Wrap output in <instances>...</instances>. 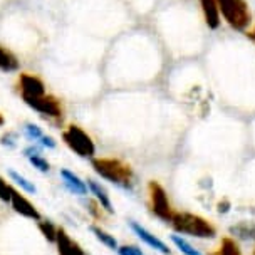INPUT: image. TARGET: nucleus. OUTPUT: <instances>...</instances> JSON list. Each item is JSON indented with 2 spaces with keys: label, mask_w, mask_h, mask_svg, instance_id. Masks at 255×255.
<instances>
[{
  "label": "nucleus",
  "mask_w": 255,
  "mask_h": 255,
  "mask_svg": "<svg viewBox=\"0 0 255 255\" xmlns=\"http://www.w3.org/2000/svg\"><path fill=\"white\" fill-rule=\"evenodd\" d=\"M91 165L96 175L101 176L103 180L109 181L111 185L118 186L123 191L133 193L136 186L134 171L128 163L120 158H93Z\"/></svg>",
  "instance_id": "1"
},
{
  "label": "nucleus",
  "mask_w": 255,
  "mask_h": 255,
  "mask_svg": "<svg viewBox=\"0 0 255 255\" xmlns=\"http://www.w3.org/2000/svg\"><path fill=\"white\" fill-rule=\"evenodd\" d=\"M168 225L171 227L176 234L183 237H193V239H213L217 235V227L210 220L190 212H176L173 213L171 220Z\"/></svg>",
  "instance_id": "2"
},
{
  "label": "nucleus",
  "mask_w": 255,
  "mask_h": 255,
  "mask_svg": "<svg viewBox=\"0 0 255 255\" xmlns=\"http://www.w3.org/2000/svg\"><path fill=\"white\" fill-rule=\"evenodd\" d=\"M222 19L232 29L239 32H247L252 25V12L247 0H217Z\"/></svg>",
  "instance_id": "3"
},
{
  "label": "nucleus",
  "mask_w": 255,
  "mask_h": 255,
  "mask_svg": "<svg viewBox=\"0 0 255 255\" xmlns=\"http://www.w3.org/2000/svg\"><path fill=\"white\" fill-rule=\"evenodd\" d=\"M62 141H64V144L79 158H84V159L96 158L94 141L81 126H77V125L67 126L66 129L62 131Z\"/></svg>",
  "instance_id": "4"
},
{
  "label": "nucleus",
  "mask_w": 255,
  "mask_h": 255,
  "mask_svg": "<svg viewBox=\"0 0 255 255\" xmlns=\"http://www.w3.org/2000/svg\"><path fill=\"white\" fill-rule=\"evenodd\" d=\"M148 198H149V210L161 222L170 223L175 208L171 207V202L168 198L166 190L156 181H149L148 185Z\"/></svg>",
  "instance_id": "5"
},
{
  "label": "nucleus",
  "mask_w": 255,
  "mask_h": 255,
  "mask_svg": "<svg viewBox=\"0 0 255 255\" xmlns=\"http://www.w3.org/2000/svg\"><path fill=\"white\" fill-rule=\"evenodd\" d=\"M24 103L30 109H34L35 113H39L42 118H45V120L59 121V120H62V116H64L61 101L51 94H45L42 98H35V99H27Z\"/></svg>",
  "instance_id": "6"
},
{
  "label": "nucleus",
  "mask_w": 255,
  "mask_h": 255,
  "mask_svg": "<svg viewBox=\"0 0 255 255\" xmlns=\"http://www.w3.org/2000/svg\"><path fill=\"white\" fill-rule=\"evenodd\" d=\"M19 91L22 101L42 98V96L47 94V88H45L44 81L37 76L29 74V72H24V74L19 76Z\"/></svg>",
  "instance_id": "7"
},
{
  "label": "nucleus",
  "mask_w": 255,
  "mask_h": 255,
  "mask_svg": "<svg viewBox=\"0 0 255 255\" xmlns=\"http://www.w3.org/2000/svg\"><path fill=\"white\" fill-rule=\"evenodd\" d=\"M129 229L133 230V234L138 237L143 244H146L149 249H153L154 252H158L159 255H171V249L168 247L166 242H163L159 237H156L154 234H151L148 229H144L141 223L131 220L129 222Z\"/></svg>",
  "instance_id": "8"
},
{
  "label": "nucleus",
  "mask_w": 255,
  "mask_h": 255,
  "mask_svg": "<svg viewBox=\"0 0 255 255\" xmlns=\"http://www.w3.org/2000/svg\"><path fill=\"white\" fill-rule=\"evenodd\" d=\"M10 205L13 208V212H17L19 215L29 218V220H34V222H39L42 215L39 213L37 208L34 207V203L30 202L25 195L19 193L17 190L12 191V197H10Z\"/></svg>",
  "instance_id": "9"
},
{
  "label": "nucleus",
  "mask_w": 255,
  "mask_h": 255,
  "mask_svg": "<svg viewBox=\"0 0 255 255\" xmlns=\"http://www.w3.org/2000/svg\"><path fill=\"white\" fill-rule=\"evenodd\" d=\"M59 175H61L64 188L69 191V193L76 195V197H81V198L88 197V195H89L88 183H86L84 180H81L74 171L67 170V168H62V170L59 171Z\"/></svg>",
  "instance_id": "10"
},
{
  "label": "nucleus",
  "mask_w": 255,
  "mask_h": 255,
  "mask_svg": "<svg viewBox=\"0 0 255 255\" xmlns=\"http://www.w3.org/2000/svg\"><path fill=\"white\" fill-rule=\"evenodd\" d=\"M86 183H88V188H89V195H93V198L96 202L99 203V207L103 208L106 213H115V208H113V202H111V197L108 195L106 188L99 183V181H96L93 178H88L86 180Z\"/></svg>",
  "instance_id": "11"
},
{
  "label": "nucleus",
  "mask_w": 255,
  "mask_h": 255,
  "mask_svg": "<svg viewBox=\"0 0 255 255\" xmlns=\"http://www.w3.org/2000/svg\"><path fill=\"white\" fill-rule=\"evenodd\" d=\"M57 245V252L59 255H88L84 252V249L81 247L76 240H72L69 235L66 234L64 229H59L57 230V235H56V242Z\"/></svg>",
  "instance_id": "12"
},
{
  "label": "nucleus",
  "mask_w": 255,
  "mask_h": 255,
  "mask_svg": "<svg viewBox=\"0 0 255 255\" xmlns=\"http://www.w3.org/2000/svg\"><path fill=\"white\" fill-rule=\"evenodd\" d=\"M200 7H202V13L205 24L208 25V29L217 30L222 25V15L218 10L217 0H200Z\"/></svg>",
  "instance_id": "13"
},
{
  "label": "nucleus",
  "mask_w": 255,
  "mask_h": 255,
  "mask_svg": "<svg viewBox=\"0 0 255 255\" xmlns=\"http://www.w3.org/2000/svg\"><path fill=\"white\" fill-rule=\"evenodd\" d=\"M19 69H20V62L15 54L10 49L0 45V72L12 74V72H17Z\"/></svg>",
  "instance_id": "14"
},
{
  "label": "nucleus",
  "mask_w": 255,
  "mask_h": 255,
  "mask_svg": "<svg viewBox=\"0 0 255 255\" xmlns=\"http://www.w3.org/2000/svg\"><path fill=\"white\" fill-rule=\"evenodd\" d=\"M208 255H244V254H242V249H240V245L237 244L235 239H232V237H225V239L220 240L218 247L215 250H212Z\"/></svg>",
  "instance_id": "15"
},
{
  "label": "nucleus",
  "mask_w": 255,
  "mask_h": 255,
  "mask_svg": "<svg viewBox=\"0 0 255 255\" xmlns=\"http://www.w3.org/2000/svg\"><path fill=\"white\" fill-rule=\"evenodd\" d=\"M89 229H91V234L96 237V240H98V242H101L104 247H108L109 250H118V249H120V244H118V240L115 239V235H111L109 232H106L103 227L91 225Z\"/></svg>",
  "instance_id": "16"
},
{
  "label": "nucleus",
  "mask_w": 255,
  "mask_h": 255,
  "mask_svg": "<svg viewBox=\"0 0 255 255\" xmlns=\"http://www.w3.org/2000/svg\"><path fill=\"white\" fill-rule=\"evenodd\" d=\"M8 178H10L17 186H20V190L25 191V193H29V195H35V193H37V186L34 185V181H30L29 178H25V176L20 175L19 171L8 170Z\"/></svg>",
  "instance_id": "17"
},
{
  "label": "nucleus",
  "mask_w": 255,
  "mask_h": 255,
  "mask_svg": "<svg viewBox=\"0 0 255 255\" xmlns=\"http://www.w3.org/2000/svg\"><path fill=\"white\" fill-rule=\"evenodd\" d=\"M171 244L175 245V247L180 250V254H183V255H203L198 249H195L193 245L180 234L171 235Z\"/></svg>",
  "instance_id": "18"
},
{
  "label": "nucleus",
  "mask_w": 255,
  "mask_h": 255,
  "mask_svg": "<svg viewBox=\"0 0 255 255\" xmlns=\"http://www.w3.org/2000/svg\"><path fill=\"white\" fill-rule=\"evenodd\" d=\"M22 136L29 141V143H39V139L44 136L42 128L39 125H34V123H25L24 128H22Z\"/></svg>",
  "instance_id": "19"
},
{
  "label": "nucleus",
  "mask_w": 255,
  "mask_h": 255,
  "mask_svg": "<svg viewBox=\"0 0 255 255\" xmlns=\"http://www.w3.org/2000/svg\"><path fill=\"white\" fill-rule=\"evenodd\" d=\"M37 225H39L40 234H42L49 242H56V235H57V230H59V227L56 225V223H54L52 220H47V218H40V220L37 222Z\"/></svg>",
  "instance_id": "20"
},
{
  "label": "nucleus",
  "mask_w": 255,
  "mask_h": 255,
  "mask_svg": "<svg viewBox=\"0 0 255 255\" xmlns=\"http://www.w3.org/2000/svg\"><path fill=\"white\" fill-rule=\"evenodd\" d=\"M232 234H237V237H242V239L249 240V239H255V225L252 223H240V225H237L232 229Z\"/></svg>",
  "instance_id": "21"
},
{
  "label": "nucleus",
  "mask_w": 255,
  "mask_h": 255,
  "mask_svg": "<svg viewBox=\"0 0 255 255\" xmlns=\"http://www.w3.org/2000/svg\"><path fill=\"white\" fill-rule=\"evenodd\" d=\"M81 203H83L84 207H86V212H88L91 217L99 218V217L103 215V212H104V210H103L101 207H99V203L96 202L94 198L91 200V198H88V197H83V200H81Z\"/></svg>",
  "instance_id": "22"
},
{
  "label": "nucleus",
  "mask_w": 255,
  "mask_h": 255,
  "mask_svg": "<svg viewBox=\"0 0 255 255\" xmlns=\"http://www.w3.org/2000/svg\"><path fill=\"white\" fill-rule=\"evenodd\" d=\"M29 163L40 173H49V171H51V163H49L47 159L42 156V154H37V156L29 158Z\"/></svg>",
  "instance_id": "23"
},
{
  "label": "nucleus",
  "mask_w": 255,
  "mask_h": 255,
  "mask_svg": "<svg viewBox=\"0 0 255 255\" xmlns=\"http://www.w3.org/2000/svg\"><path fill=\"white\" fill-rule=\"evenodd\" d=\"M0 144L7 149L17 148V144H19V134H17L15 131H7V133L0 138Z\"/></svg>",
  "instance_id": "24"
},
{
  "label": "nucleus",
  "mask_w": 255,
  "mask_h": 255,
  "mask_svg": "<svg viewBox=\"0 0 255 255\" xmlns=\"http://www.w3.org/2000/svg\"><path fill=\"white\" fill-rule=\"evenodd\" d=\"M12 191H13V188L10 186V183H7V181L0 176V200H2L3 203H10Z\"/></svg>",
  "instance_id": "25"
},
{
  "label": "nucleus",
  "mask_w": 255,
  "mask_h": 255,
  "mask_svg": "<svg viewBox=\"0 0 255 255\" xmlns=\"http://www.w3.org/2000/svg\"><path fill=\"white\" fill-rule=\"evenodd\" d=\"M118 255H144L138 245H120V249L116 250Z\"/></svg>",
  "instance_id": "26"
},
{
  "label": "nucleus",
  "mask_w": 255,
  "mask_h": 255,
  "mask_svg": "<svg viewBox=\"0 0 255 255\" xmlns=\"http://www.w3.org/2000/svg\"><path fill=\"white\" fill-rule=\"evenodd\" d=\"M44 148L40 146V144L37 143H30L29 146H25L24 149H22V154H24V158H32V156H37V154H42Z\"/></svg>",
  "instance_id": "27"
},
{
  "label": "nucleus",
  "mask_w": 255,
  "mask_h": 255,
  "mask_svg": "<svg viewBox=\"0 0 255 255\" xmlns=\"http://www.w3.org/2000/svg\"><path fill=\"white\" fill-rule=\"evenodd\" d=\"M37 144H40L44 149H54L57 146V143H56V139L52 138V136H49V134H44L42 138L39 139V143Z\"/></svg>",
  "instance_id": "28"
},
{
  "label": "nucleus",
  "mask_w": 255,
  "mask_h": 255,
  "mask_svg": "<svg viewBox=\"0 0 255 255\" xmlns=\"http://www.w3.org/2000/svg\"><path fill=\"white\" fill-rule=\"evenodd\" d=\"M245 34H247V35H249V37H250V39H252V40H254V42H255V27H254V29H249L247 32H245Z\"/></svg>",
  "instance_id": "29"
},
{
  "label": "nucleus",
  "mask_w": 255,
  "mask_h": 255,
  "mask_svg": "<svg viewBox=\"0 0 255 255\" xmlns=\"http://www.w3.org/2000/svg\"><path fill=\"white\" fill-rule=\"evenodd\" d=\"M3 125H5V120H3V116L0 115V126H3Z\"/></svg>",
  "instance_id": "30"
},
{
  "label": "nucleus",
  "mask_w": 255,
  "mask_h": 255,
  "mask_svg": "<svg viewBox=\"0 0 255 255\" xmlns=\"http://www.w3.org/2000/svg\"><path fill=\"white\" fill-rule=\"evenodd\" d=\"M252 255H255V249H254V254H252Z\"/></svg>",
  "instance_id": "31"
}]
</instances>
